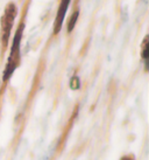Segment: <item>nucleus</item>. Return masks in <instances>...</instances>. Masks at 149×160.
I'll return each mask as SVG.
<instances>
[{"label":"nucleus","mask_w":149,"mask_h":160,"mask_svg":"<svg viewBox=\"0 0 149 160\" xmlns=\"http://www.w3.org/2000/svg\"><path fill=\"white\" fill-rule=\"evenodd\" d=\"M22 32H23V25L21 23L20 28H18V31L15 33L13 45H12V48H11V54H9L8 61H7V64H6V68H5L4 78H2L5 82L12 76V74H13L14 70L17 69V67L20 63V42H21Z\"/></svg>","instance_id":"obj_1"},{"label":"nucleus","mask_w":149,"mask_h":160,"mask_svg":"<svg viewBox=\"0 0 149 160\" xmlns=\"http://www.w3.org/2000/svg\"><path fill=\"white\" fill-rule=\"evenodd\" d=\"M17 6L14 4H8L5 8V13L1 18V39H2V43L6 47L7 42L9 39V34H11V29L13 27L14 20L17 17Z\"/></svg>","instance_id":"obj_2"},{"label":"nucleus","mask_w":149,"mask_h":160,"mask_svg":"<svg viewBox=\"0 0 149 160\" xmlns=\"http://www.w3.org/2000/svg\"><path fill=\"white\" fill-rule=\"evenodd\" d=\"M70 1L71 0H61V4H60L58 11H57L56 19H55V22H54V33L55 34L60 33V31H61L63 21H64V17H65L68 7L70 5Z\"/></svg>","instance_id":"obj_3"},{"label":"nucleus","mask_w":149,"mask_h":160,"mask_svg":"<svg viewBox=\"0 0 149 160\" xmlns=\"http://www.w3.org/2000/svg\"><path fill=\"white\" fill-rule=\"evenodd\" d=\"M142 58L145 61L146 70L148 69V36H146L142 42Z\"/></svg>","instance_id":"obj_4"},{"label":"nucleus","mask_w":149,"mask_h":160,"mask_svg":"<svg viewBox=\"0 0 149 160\" xmlns=\"http://www.w3.org/2000/svg\"><path fill=\"white\" fill-rule=\"evenodd\" d=\"M77 19H78V11H76V12L71 15V19H70V21H69V26H68V32H71L74 29V25L77 22Z\"/></svg>","instance_id":"obj_5"},{"label":"nucleus","mask_w":149,"mask_h":160,"mask_svg":"<svg viewBox=\"0 0 149 160\" xmlns=\"http://www.w3.org/2000/svg\"><path fill=\"white\" fill-rule=\"evenodd\" d=\"M70 87H71V89H78L79 87H80V82H79V78L77 76H74V77L71 78Z\"/></svg>","instance_id":"obj_6"},{"label":"nucleus","mask_w":149,"mask_h":160,"mask_svg":"<svg viewBox=\"0 0 149 160\" xmlns=\"http://www.w3.org/2000/svg\"><path fill=\"white\" fill-rule=\"evenodd\" d=\"M120 160H135V159H134V157L133 156H125V157H123Z\"/></svg>","instance_id":"obj_7"}]
</instances>
